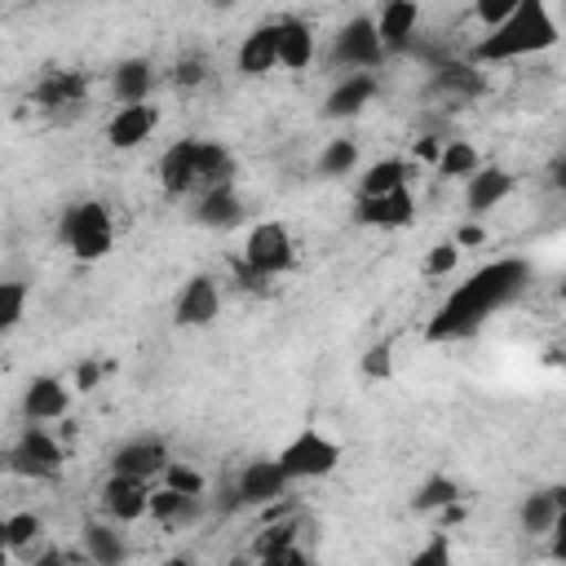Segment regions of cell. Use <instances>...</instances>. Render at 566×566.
Returning a JSON list of instances; mask_svg holds the SVG:
<instances>
[{"label":"cell","instance_id":"15","mask_svg":"<svg viewBox=\"0 0 566 566\" xmlns=\"http://www.w3.org/2000/svg\"><path fill=\"white\" fill-rule=\"evenodd\" d=\"M159 186L168 199H181L199 186V164H195V137H177L159 155Z\"/></svg>","mask_w":566,"mask_h":566},{"label":"cell","instance_id":"16","mask_svg":"<svg viewBox=\"0 0 566 566\" xmlns=\"http://www.w3.org/2000/svg\"><path fill=\"white\" fill-rule=\"evenodd\" d=\"M168 447L159 442V438H133V442H124V447H115V455H111V473H133V478H164V469H168Z\"/></svg>","mask_w":566,"mask_h":566},{"label":"cell","instance_id":"43","mask_svg":"<svg viewBox=\"0 0 566 566\" xmlns=\"http://www.w3.org/2000/svg\"><path fill=\"white\" fill-rule=\"evenodd\" d=\"M106 371H111L106 363H80V367H75V389H80V394H88Z\"/></svg>","mask_w":566,"mask_h":566},{"label":"cell","instance_id":"52","mask_svg":"<svg viewBox=\"0 0 566 566\" xmlns=\"http://www.w3.org/2000/svg\"><path fill=\"white\" fill-rule=\"evenodd\" d=\"M562 9H566V0H562Z\"/></svg>","mask_w":566,"mask_h":566},{"label":"cell","instance_id":"35","mask_svg":"<svg viewBox=\"0 0 566 566\" xmlns=\"http://www.w3.org/2000/svg\"><path fill=\"white\" fill-rule=\"evenodd\" d=\"M22 310H27V283L18 279L0 283V332H13L22 323Z\"/></svg>","mask_w":566,"mask_h":566},{"label":"cell","instance_id":"18","mask_svg":"<svg viewBox=\"0 0 566 566\" xmlns=\"http://www.w3.org/2000/svg\"><path fill=\"white\" fill-rule=\"evenodd\" d=\"M279 66V22H261L243 35L239 53H234V71L239 75H270Z\"/></svg>","mask_w":566,"mask_h":566},{"label":"cell","instance_id":"5","mask_svg":"<svg viewBox=\"0 0 566 566\" xmlns=\"http://www.w3.org/2000/svg\"><path fill=\"white\" fill-rule=\"evenodd\" d=\"M243 265L256 274V279H274V274H287L296 265V243H292V230L283 221H256L248 230V243H243Z\"/></svg>","mask_w":566,"mask_h":566},{"label":"cell","instance_id":"39","mask_svg":"<svg viewBox=\"0 0 566 566\" xmlns=\"http://www.w3.org/2000/svg\"><path fill=\"white\" fill-rule=\"evenodd\" d=\"M363 376H367V380H389V376H394V349H389L385 340L363 354Z\"/></svg>","mask_w":566,"mask_h":566},{"label":"cell","instance_id":"46","mask_svg":"<svg viewBox=\"0 0 566 566\" xmlns=\"http://www.w3.org/2000/svg\"><path fill=\"white\" fill-rule=\"evenodd\" d=\"M305 562H310V553H305V548H296V544H287L270 566H305Z\"/></svg>","mask_w":566,"mask_h":566},{"label":"cell","instance_id":"48","mask_svg":"<svg viewBox=\"0 0 566 566\" xmlns=\"http://www.w3.org/2000/svg\"><path fill=\"white\" fill-rule=\"evenodd\" d=\"M557 562H566V535H553V548H548Z\"/></svg>","mask_w":566,"mask_h":566},{"label":"cell","instance_id":"45","mask_svg":"<svg viewBox=\"0 0 566 566\" xmlns=\"http://www.w3.org/2000/svg\"><path fill=\"white\" fill-rule=\"evenodd\" d=\"M455 522H464V500H451L447 509H438V526H455Z\"/></svg>","mask_w":566,"mask_h":566},{"label":"cell","instance_id":"26","mask_svg":"<svg viewBox=\"0 0 566 566\" xmlns=\"http://www.w3.org/2000/svg\"><path fill=\"white\" fill-rule=\"evenodd\" d=\"M195 164H199V186H226V181H234V155L226 150V142L195 137Z\"/></svg>","mask_w":566,"mask_h":566},{"label":"cell","instance_id":"25","mask_svg":"<svg viewBox=\"0 0 566 566\" xmlns=\"http://www.w3.org/2000/svg\"><path fill=\"white\" fill-rule=\"evenodd\" d=\"M150 88H155V66H150L146 57H124V62H115V71H111V93H115L119 106H124V102H150Z\"/></svg>","mask_w":566,"mask_h":566},{"label":"cell","instance_id":"49","mask_svg":"<svg viewBox=\"0 0 566 566\" xmlns=\"http://www.w3.org/2000/svg\"><path fill=\"white\" fill-rule=\"evenodd\" d=\"M553 535H566V504L557 509V522H553Z\"/></svg>","mask_w":566,"mask_h":566},{"label":"cell","instance_id":"27","mask_svg":"<svg viewBox=\"0 0 566 566\" xmlns=\"http://www.w3.org/2000/svg\"><path fill=\"white\" fill-rule=\"evenodd\" d=\"M407 181H411V164L398 159V155H389V159H376V164L363 168L358 195H389V190H398V186H407Z\"/></svg>","mask_w":566,"mask_h":566},{"label":"cell","instance_id":"3","mask_svg":"<svg viewBox=\"0 0 566 566\" xmlns=\"http://www.w3.org/2000/svg\"><path fill=\"white\" fill-rule=\"evenodd\" d=\"M57 239L62 248L75 256V261H102L111 248H115V221H111V208L102 199H80L62 212L57 221Z\"/></svg>","mask_w":566,"mask_h":566},{"label":"cell","instance_id":"42","mask_svg":"<svg viewBox=\"0 0 566 566\" xmlns=\"http://www.w3.org/2000/svg\"><path fill=\"white\" fill-rule=\"evenodd\" d=\"M411 155H416V164H429V168H433V164L442 159V142L424 133V137H416V142H411Z\"/></svg>","mask_w":566,"mask_h":566},{"label":"cell","instance_id":"36","mask_svg":"<svg viewBox=\"0 0 566 566\" xmlns=\"http://www.w3.org/2000/svg\"><path fill=\"white\" fill-rule=\"evenodd\" d=\"M460 252H464V248H460L455 239H442V243H433V248L424 252V274H429V279H447V274L460 265Z\"/></svg>","mask_w":566,"mask_h":566},{"label":"cell","instance_id":"9","mask_svg":"<svg viewBox=\"0 0 566 566\" xmlns=\"http://www.w3.org/2000/svg\"><path fill=\"white\" fill-rule=\"evenodd\" d=\"M150 478H133V473H111L106 482H102V513L111 517V522H119V526H128V522H142V517H150Z\"/></svg>","mask_w":566,"mask_h":566},{"label":"cell","instance_id":"21","mask_svg":"<svg viewBox=\"0 0 566 566\" xmlns=\"http://www.w3.org/2000/svg\"><path fill=\"white\" fill-rule=\"evenodd\" d=\"M416 22H420V4L416 0H380L376 13V31L385 40V53H402L416 40Z\"/></svg>","mask_w":566,"mask_h":566},{"label":"cell","instance_id":"32","mask_svg":"<svg viewBox=\"0 0 566 566\" xmlns=\"http://www.w3.org/2000/svg\"><path fill=\"white\" fill-rule=\"evenodd\" d=\"M451 500H460V482L451 473H429L416 491H411V513H438Z\"/></svg>","mask_w":566,"mask_h":566},{"label":"cell","instance_id":"2","mask_svg":"<svg viewBox=\"0 0 566 566\" xmlns=\"http://www.w3.org/2000/svg\"><path fill=\"white\" fill-rule=\"evenodd\" d=\"M557 40H562V27H557L548 0H522L500 27H491V31L473 44V62L491 66V62L535 57V53H548Z\"/></svg>","mask_w":566,"mask_h":566},{"label":"cell","instance_id":"13","mask_svg":"<svg viewBox=\"0 0 566 566\" xmlns=\"http://www.w3.org/2000/svg\"><path fill=\"white\" fill-rule=\"evenodd\" d=\"M88 97V75L84 71H44L31 88V102L40 111H80Z\"/></svg>","mask_w":566,"mask_h":566},{"label":"cell","instance_id":"8","mask_svg":"<svg viewBox=\"0 0 566 566\" xmlns=\"http://www.w3.org/2000/svg\"><path fill=\"white\" fill-rule=\"evenodd\" d=\"M287 486H292V478L279 464V455L274 460H248L234 478V500H239V509H265L279 495H287Z\"/></svg>","mask_w":566,"mask_h":566},{"label":"cell","instance_id":"14","mask_svg":"<svg viewBox=\"0 0 566 566\" xmlns=\"http://www.w3.org/2000/svg\"><path fill=\"white\" fill-rule=\"evenodd\" d=\"M71 411V385L62 376H31L22 389V416L27 420H62Z\"/></svg>","mask_w":566,"mask_h":566},{"label":"cell","instance_id":"44","mask_svg":"<svg viewBox=\"0 0 566 566\" xmlns=\"http://www.w3.org/2000/svg\"><path fill=\"white\" fill-rule=\"evenodd\" d=\"M455 243H460V248H478V243H486V230L473 226V221H464V226L455 230Z\"/></svg>","mask_w":566,"mask_h":566},{"label":"cell","instance_id":"12","mask_svg":"<svg viewBox=\"0 0 566 566\" xmlns=\"http://www.w3.org/2000/svg\"><path fill=\"white\" fill-rule=\"evenodd\" d=\"M221 314V287L212 274H190L177 305H172V323L177 327H208Z\"/></svg>","mask_w":566,"mask_h":566},{"label":"cell","instance_id":"34","mask_svg":"<svg viewBox=\"0 0 566 566\" xmlns=\"http://www.w3.org/2000/svg\"><path fill=\"white\" fill-rule=\"evenodd\" d=\"M287 544H296V522H292V517H287V522H274L270 531H261V539L252 544V557H256V562H274Z\"/></svg>","mask_w":566,"mask_h":566},{"label":"cell","instance_id":"33","mask_svg":"<svg viewBox=\"0 0 566 566\" xmlns=\"http://www.w3.org/2000/svg\"><path fill=\"white\" fill-rule=\"evenodd\" d=\"M318 177H327V181H336V177H349L354 168H358V142L354 137H332L323 150H318Z\"/></svg>","mask_w":566,"mask_h":566},{"label":"cell","instance_id":"51","mask_svg":"<svg viewBox=\"0 0 566 566\" xmlns=\"http://www.w3.org/2000/svg\"><path fill=\"white\" fill-rule=\"evenodd\" d=\"M208 4H217V9H230V4H234V0H208Z\"/></svg>","mask_w":566,"mask_h":566},{"label":"cell","instance_id":"29","mask_svg":"<svg viewBox=\"0 0 566 566\" xmlns=\"http://www.w3.org/2000/svg\"><path fill=\"white\" fill-rule=\"evenodd\" d=\"M40 535H44V517L31 513V509L9 513V517L0 522V544H4V553H13V557H22Z\"/></svg>","mask_w":566,"mask_h":566},{"label":"cell","instance_id":"20","mask_svg":"<svg viewBox=\"0 0 566 566\" xmlns=\"http://www.w3.org/2000/svg\"><path fill=\"white\" fill-rule=\"evenodd\" d=\"M509 190H513V172L500 168V164H482L473 177H464V208H469L473 217H482V212H491L495 203H504Z\"/></svg>","mask_w":566,"mask_h":566},{"label":"cell","instance_id":"28","mask_svg":"<svg viewBox=\"0 0 566 566\" xmlns=\"http://www.w3.org/2000/svg\"><path fill=\"white\" fill-rule=\"evenodd\" d=\"M557 495H553V486H544V491H531L522 504H517V526L526 531V535H553V522H557Z\"/></svg>","mask_w":566,"mask_h":566},{"label":"cell","instance_id":"38","mask_svg":"<svg viewBox=\"0 0 566 566\" xmlns=\"http://www.w3.org/2000/svg\"><path fill=\"white\" fill-rule=\"evenodd\" d=\"M164 482L177 486V491H186V495H203V486H208V478H203L195 464H186V460H168Z\"/></svg>","mask_w":566,"mask_h":566},{"label":"cell","instance_id":"24","mask_svg":"<svg viewBox=\"0 0 566 566\" xmlns=\"http://www.w3.org/2000/svg\"><path fill=\"white\" fill-rule=\"evenodd\" d=\"M314 62V27L305 18H279V66L305 71Z\"/></svg>","mask_w":566,"mask_h":566},{"label":"cell","instance_id":"37","mask_svg":"<svg viewBox=\"0 0 566 566\" xmlns=\"http://www.w3.org/2000/svg\"><path fill=\"white\" fill-rule=\"evenodd\" d=\"M411 566H451V535H447V526H438L429 535V544H420L411 553Z\"/></svg>","mask_w":566,"mask_h":566},{"label":"cell","instance_id":"10","mask_svg":"<svg viewBox=\"0 0 566 566\" xmlns=\"http://www.w3.org/2000/svg\"><path fill=\"white\" fill-rule=\"evenodd\" d=\"M354 221L358 226H371V230H407L416 221V195H411V186H398L389 195H358Z\"/></svg>","mask_w":566,"mask_h":566},{"label":"cell","instance_id":"22","mask_svg":"<svg viewBox=\"0 0 566 566\" xmlns=\"http://www.w3.org/2000/svg\"><path fill=\"white\" fill-rule=\"evenodd\" d=\"M80 539H84V557L88 562H97V566H119L124 557H128V544H124V531H119V522H102V517H88L84 522V531H80Z\"/></svg>","mask_w":566,"mask_h":566},{"label":"cell","instance_id":"11","mask_svg":"<svg viewBox=\"0 0 566 566\" xmlns=\"http://www.w3.org/2000/svg\"><path fill=\"white\" fill-rule=\"evenodd\" d=\"M155 128H159V106L155 102H124L106 119V142H111V150H137L142 142H150Z\"/></svg>","mask_w":566,"mask_h":566},{"label":"cell","instance_id":"17","mask_svg":"<svg viewBox=\"0 0 566 566\" xmlns=\"http://www.w3.org/2000/svg\"><path fill=\"white\" fill-rule=\"evenodd\" d=\"M195 226H203V230H234L239 221H243V199H239V190H234V181H226V186H203V195H199V203H195Z\"/></svg>","mask_w":566,"mask_h":566},{"label":"cell","instance_id":"7","mask_svg":"<svg viewBox=\"0 0 566 566\" xmlns=\"http://www.w3.org/2000/svg\"><path fill=\"white\" fill-rule=\"evenodd\" d=\"M385 62V40L376 31V18L354 13L349 22H340V31L332 35V66L340 71H371Z\"/></svg>","mask_w":566,"mask_h":566},{"label":"cell","instance_id":"40","mask_svg":"<svg viewBox=\"0 0 566 566\" xmlns=\"http://www.w3.org/2000/svg\"><path fill=\"white\" fill-rule=\"evenodd\" d=\"M517 4H522V0H473V18L491 31V27H500Z\"/></svg>","mask_w":566,"mask_h":566},{"label":"cell","instance_id":"4","mask_svg":"<svg viewBox=\"0 0 566 566\" xmlns=\"http://www.w3.org/2000/svg\"><path fill=\"white\" fill-rule=\"evenodd\" d=\"M62 442L44 429V420H27L22 433L9 447V473L18 478H35V482H53L62 473Z\"/></svg>","mask_w":566,"mask_h":566},{"label":"cell","instance_id":"41","mask_svg":"<svg viewBox=\"0 0 566 566\" xmlns=\"http://www.w3.org/2000/svg\"><path fill=\"white\" fill-rule=\"evenodd\" d=\"M177 88H199L203 80H208V66L199 62V57H181L177 66H172V75H168Z\"/></svg>","mask_w":566,"mask_h":566},{"label":"cell","instance_id":"6","mask_svg":"<svg viewBox=\"0 0 566 566\" xmlns=\"http://www.w3.org/2000/svg\"><path fill=\"white\" fill-rule=\"evenodd\" d=\"M279 464L287 469V478H292V482L327 478V473L340 464V442H332L327 433H318L314 424H305L296 438H287V442H283Z\"/></svg>","mask_w":566,"mask_h":566},{"label":"cell","instance_id":"23","mask_svg":"<svg viewBox=\"0 0 566 566\" xmlns=\"http://www.w3.org/2000/svg\"><path fill=\"white\" fill-rule=\"evenodd\" d=\"M150 517L159 526H190V522L203 517V495H186V491L164 482V486L150 491Z\"/></svg>","mask_w":566,"mask_h":566},{"label":"cell","instance_id":"47","mask_svg":"<svg viewBox=\"0 0 566 566\" xmlns=\"http://www.w3.org/2000/svg\"><path fill=\"white\" fill-rule=\"evenodd\" d=\"M553 186H557V190H566V155H562V159H557V168H553Z\"/></svg>","mask_w":566,"mask_h":566},{"label":"cell","instance_id":"19","mask_svg":"<svg viewBox=\"0 0 566 566\" xmlns=\"http://www.w3.org/2000/svg\"><path fill=\"white\" fill-rule=\"evenodd\" d=\"M371 97H376V75H371V71H345V75L332 84V93H327V102H323V115H327V119H354Z\"/></svg>","mask_w":566,"mask_h":566},{"label":"cell","instance_id":"50","mask_svg":"<svg viewBox=\"0 0 566 566\" xmlns=\"http://www.w3.org/2000/svg\"><path fill=\"white\" fill-rule=\"evenodd\" d=\"M553 495H557V504H566V482H562V486H553Z\"/></svg>","mask_w":566,"mask_h":566},{"label":"cell","instance_id":"30","mask_svg":"<svg viewBox=\"0 0 566 566\" xmlns=\"http://www.w3.org/2000/svg\"><path fill=\"white\" fill-rule=\"evenodd\" d=\"M433 84L447 88L455 102H469L482 93V71H473L469 62H438L433 66Z\"/></svg>","mask_w":566,"mask_h":566},{"label":"cell","instance_id":"1","mask_svg":"<svg viewBox=\"0 0 566 566\" xmlns=\"http://www.w3.org/2000/svg\"><path fill=\"white\" fill-rule=\"evenodd\" d=\"M531 283V265L522 256H500L482 270H473L424 323V340L442 345V340H469L495 310L513 305Z\"/></svg>","mask_w":566,"mask_h":566},{"label":"cell","instance_id":"53","mask_svg":"<svg viewBox=\"0 0 566 566\" xmlns=\"http://www.w3.org/2000/svg\"><path fill=\"white\" fill-rule=\"evenodd\" d=\"M416 4H420V0H416Z\"/></svg>","mask_w":566,"mask_h":566},{"label":"cell","instance_id":"31","mask_svg":"<svg viewBox=\"0 0 566 566\" xmlns=\"http://www.w3.org/2000/svg\"><path fill=\"white\" fill-rule=\"evenodd\" d=\"M482 168V155H478V146L473 142H442V159L433 164V172L442 177V181H460V177H473Z\"/></svg>","mask_w":566,"mask_h":566}]
</instances>
